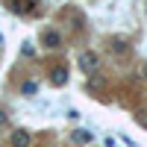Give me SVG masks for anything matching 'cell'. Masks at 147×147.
Returning <instances> with one entry per match:
<instances>
[{
    "label": "cell",
    "mask_w": 147,
    "mask_h": 147,
    "mask_svg": "<svg viewBox=\"0 0 147 147\" xmlns=\"http://www.w3.org/2000/svg\"><path fill=\"white\" fill-rule=\"evenodd\" d=\"M80 65H82L85 74H94L97 71V53H82L80 56Z\"/></svg>",
    "instance_id": "6da1fadb"
},
{
    "label": "cell",
    "mask_w": 147,
    "mask_h": 147,
    "mask_svg": "<svg viewBox=\"0 0 147 147\" xmlns=\"http://www.w3.org/2000/svg\"><path fill=\"white\" fill-rule=\"evenodd\" d=\"M50 82H53V85L68 82V68H65V65H56V68L50 71Z\"/></svg>",
    "instance_id": "7a4b0ae2"
},
{
    "label": "cell",
    "mask_w": 147,
    "mask_h": 147,
    "mask_svg": "<svg viewBox=\"0 0 147 147\" xmlns=\"http://www.w3.org/2000/svg\"><path fill=\"white\" fill-rule=\"evenodd\" d=\"M12 144H15V147H27L30 144V132L27 129H15V132H12Z\"/></svg>",
    "instance_id": "3957f363"
},
{
    "label": "cell",
    "mask_w": 147,
    "mask_h": 147,
    "mask_svg": "<svg viewBox=\"0 0 147 147\" xmlns=\"http://www.w3.org/2000/svg\"><path fill=\"white\" fill-rule=\"evenodd\" d=\"M41 41H44L47 47H59V32H56V30H44V32H41Z\"/></svg>",
    "instance_id": "277c9868"
},
{
    "label": "cell",
    "mask_w": 147,
    "mask_h": 147,
    "mask_svg": "<svg viewBox=\"0 0 147 147\" xmlns=\"http://www.w3.org/2000/svg\"><path fill=\"white\" fill-rule=\"evenodd\" d=\"M94 136H91V132L88 129H80V132H74V141H80V144H85V141H91Z\"/></svg>",
    "instance_id": "5b68a950"
},
{
    "label": "cell",
    "mask_w": 147,
    "mask_h": 147,
    "mask_svg": "<svg viewBox=\"0 0 147 147\" xmlns=\"http://www.w3.org/2000/svg\"><path fill=\"white\" fill-rule=\"evenodd\" d=\"M35 88H38V85H35V82H24V88H21V91L27 94V97H32V94H35Z\"/></svg>",
    "instance_id": "8992f818"
}]
</instances>
